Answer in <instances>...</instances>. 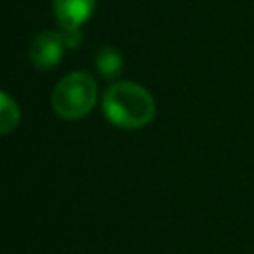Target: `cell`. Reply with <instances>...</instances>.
Here are the masks:
<instances>
[{"label":"cell","mask_w":254,"mask_h":254,"mask_svg":"<svg viewBox=\"0 0 254 254\" xmlns=\"http://www.w3.org/2000/svg\"><path fill=\"white\" fill-rule=\"evenodd\" d=\"M101 105L105 117L121 129H139L155 115V101L151 93L131 81H117L107 87Z\"/></svg>","instance_id":"6da1fadb"},{"label":"cell","mask_w":254,"mask_h":254,"mask_svg":"<svg viewBox=\"0 0 254 254\" xmlns=\"http://www.w3.org/2000/svg\"><path fill=\"white\" fill-rule=\"evenodd\" d=\"M97 99V83L85 71L67 73L54 87L52 107L64 119H79L91 111Z\"/></svg>","instance_id":"7a4b0ae2"},{"label":"cell","mask_w":254,"mask_h":254,"mask_svg":"<svg viewBox=\"0 0 254 254\" xmlns=\"http://www.w3.org/2000/svg\"><path fill=\"white\" fill-rule=\"evenodd\" d=\"M65 44L58 32H42L30 44V60L38 69H52L64 52Z\"/></svg>","instance_id":"3957f363"},{"label":"cell","mask_w":254,"mask_h":254,"mask_svg":"<svg viewBox=\"0 0 254 254\" xmlns=\"http://www.w3.org/2000/svg\"><path fill=\"white\" fill-rule=\"evenodd\" d=\"M93 8L95 0H54V14L62 30H79Z\"/></svg>","instance_id":"277c9868"},{"label":"cell","mask_w":254,"mask_h":254,"mask_svg":"<svg viewBox=\"0 0 254 254\" xmlns=\"http://www.w3.org/2000/svg\"><path fill=\"white\" fill-rule=\"evenodd\" d=\"M95 65H97V71L105 79H113L119 75L123 67V58L115 48H101L95 58Z\"/></svg>","instance_id":"5b68a950"},{"label":"cell","mask_w":254,"mask_h":254,"mask_svg":"<svg viewBox=\"0 0 254 254\" xmlns=\"http://www.w3.org/2000/svg\"><path fill=\"white\" fill-rule=\"evenodd\" d=\"M20 123V107L18 103L4 91H0V135H6L16 129Z\"/></svg>","instance_id":"8992f818"}]
</instances>
